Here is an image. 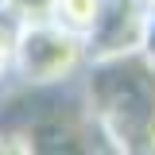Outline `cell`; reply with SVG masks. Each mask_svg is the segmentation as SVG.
<instances>
[{
  "label": "cell",
  "mask_w": 155,
  "mask_h": 155,
  "mask_svg": "<svg viewBox=\"0 0 155 155\" xmlns=\"http://www.w3.org/2000/svg\"><path fill=\"white\" fill-rule=\"evenodd\" d=\"M105 4L109 0H47V16L58 19L62 27H70L78 35H93L101 16H105Z\"/></svg>",
  "instance_id": "cell-3"
},
{
  "label": "cell",
  "mask_w": 155,
  "mask_h": 155,
  "mask_svg": "<svg viewBox=\"0 0 155 155\" xmlns=\"http://www.w3.org/2000/svg\"><path fill=\"white\" fill-rule=\"evenodd\" d=\"M0 155H35L23 128H0Z\"/></svg>",
  "instance_id": "cell-5"
},
{
  "label": "cell",
  "mask_w": 155,
  "mask_h": 155,
  "mask_svg": "<svg viewBox=\"0 0 155 155\" xmlns=\"http://www.w3.org/2000/svg\"><path fill=\"white\" fill-rule=\"evenodd\" d=\"M78 85L81 116L109 155H155V70L140 51L93 58Z\"/></svg>",
  "instance_id": "cell-1"
},
{
  "label": "cell",
  "mask_w": 155,
  "mask_h": 155,
  "mask_svg": "<svg viewBox=\"0 0 155 155\" xmlns=\"http://www.w3.org/2000/svg\"><path fill=\"white\" fill-rule=\"evenodd\" d=\"M140 4H143V12H147V16L155 19V0H140Z\"/></svg>",
  "instance_id": "cell-7"
},
{
  "label": "cell",
  "mask_w": 155,
  "mask_h": 155,
  "mask_svg": "<svg viewBox=\"0 0 155 155\" xmlns=\"http://www.w3.org/2000/svg\"><path fill=\"white\" fill-rule=\"evenodd\" d=\"M16 16L0 12V85L12 81V43H16Z\"/></svg>",
  "instance_id": "cell-4"
},
{
  "label": "cell",
  "mask_w": 155,
  "mask_h": 155,
  "mask_svg": "<svg viewBox=\"0 0 155 155\" xmlns=\"http://www.w3.org/2000/svg\"><path fill=\"white\" fill-rule=\"evenodd\" d=\"M140 54L147 58V66L155 70V19L147 16V27H143V43H140Z\"/></svg>",
  "instance_id": "cell-6"
},
{
  "label": "cell",
  "mask_w": 155,
  "mask_h": 155,
  "mask_svg": "<svg viewBox=\"0 0 155 155\" xmlns=\"http://www.w3.org/2000/svg\"><path fill=\"white\" fill-rule=\"evenodd\" d=\"M89 62H93L89 39L62 27L47 12L16 23V43H12V81L16 85L58 89V85L81 81Z\"/></svg>",
  "instance_id": "cell-2"
}]
</instances>
